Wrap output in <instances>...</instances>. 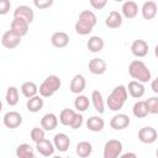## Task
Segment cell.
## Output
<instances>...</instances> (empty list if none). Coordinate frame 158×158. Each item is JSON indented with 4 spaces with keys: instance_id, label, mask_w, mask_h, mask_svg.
<instances>
[{
    "instance_id": "836d02e7",
    "label": "cell",
    "mask_w": 158,
    "mask_h": 158,
    "mask_svg": "<svg viewBox=\"0 0 158 158\" xmlns=\"http://www.w3.org/2000/svg\"><path fill=\"white\" fill-rule=\"evenodd\" d=\"M78 20H81V21H85L88 23H90L91 26H95L96 22H98V19H96V15L90 11V10H84L79 14V19Z\"/></svg>"
},
{
    "instance_id": "f6af8a7d",
    "label": "cell",
    "mask_w": 158,
    "mask_h": 158,
    "mask_svg": "<svg viewBox=\"0 0 158 158\" xmlns=\"http://www.w3.org/2000/svg\"><path fill=\"white\" fill-rule=\"evenodd\" d=\"M156 156L158 157V148H157V151H156Z\"/></svg>"
},
{
    "instance_id": "2e32d148",
    "label": "cell",
    "mask_w": 158,
    "mask_h": 158,
    "mask_svg": "<svg viewBox=\"0 0 158 158\" xmlns=\"http://www.w3.org/2000/svg\"><path fill=\"white\" fill-rule=\"evenodd\" d=\"M51 42L54 47L57 48H64L68 46L69 43V36L67 32H63V31H57L52 35L51 37Z\"/></svg>"
},
{
    "instance_id": "7c38bea8",
    "label": "cell",
    "mask_w": 158,
    "mask_h": 158,
    "mask_svg": "<svg viewBox=\"0 0 158 158\" xmlns=\"http://www.w3.org/2000/svg\"><path fill=\"white\" fill-rule=\"evenodd\" d=\"M53 144L56 147V149H58L59 152H67L69 146H70V139L69 137L63 133V132H59L57 135H54L53 137Z\"/></svg>"
},
{
    "instance_id": "484cf974",
    "label": "cell",
    "mask_w": 158,
    "mask_h": 158,
    "mask_svg": "<svg viewBox=\"0 0 158 158\" xmlns=\"http://www.w3.org/2000/svg\"><path fill=\"white\" fill-rule=\"evenodd\" d=\"M16 157H19V158H35V151L28 143H21L16 148Z\"/></svg>"
},
{
    "instance_id": "6da1fadb",
    "label": "cell",
    "mask_w": 158,
    "mask_h": 158,
    "mask_svg": "<svg viewBox=\"0 0 158 158\" xmlns=\"http://www.w3.org/2000/svg\"><path fill=\"white\" fill-rule=\"evenodd\" d=\"M127 96H128V91H127V88L125 85L115 86L112 89V91L110 93V95L107 96V100H106L107 107L111 111L121 110L123 107L126 100H127Z\"/></svg>"
},
{
    "instance_id": "74e56055",
    "label": "cell",
    "mask_w": 158,
    "mask_h": 158,
    "mask_svg": "<svg viewBox=\"0 0 158 158\" xmlns=\"http://www.w3.org/2000/svg\"><path fill=\"white\" fill-rule=\"evenodd\" d=\"M83 122H84L83 115L79 114V112H77V114H75V117H74V120H73V122H72V125H70V127H72L73 130H78V128L81 127Z\"/></svg>"
},
{
    "instance_id": "4dcf8cb0",
    "label": "cell",
    "mask_w": 158,
    "mask_h": 158,
    "mask_svg": "<svg viewBox=\"0 0 158 158\" xmlns=\"http://www.w3.org/2000/svg\"><path fill=\"white\" fill-rule=\"evenodd\" d=\"M5 100H6L7 105H10V106L17 105V102H19V89L16 86H9L7 90H6Z\"/></svg>"
},
{
    "instance_id": "4fadbf2b",
    "label": "cell",
    "mask_w": 158,
    "mask_h": 158,
    "mask_svg": "<svg viewBox=\"0 0 158 158\" xmlns=\"http://www.w3.org/2000/svg\"><path fill=\"white\" fill-rule=\"evenodd\" d=\"M157 12H158V6H157V4L154 1H151V0L149 1H146L142 5V7H141V14H142V17L144 20H152V19H154L156 15H157Z\"/></svg>"
},
{
    "instance_id": "60d3db41",
    "label": "cell",
    "mask_w": 158,
    "mask_h": 158,
    "mask_svg": "<svg viewBox=\"0 0 158 158\" xmlns=\"http://www.w3.org/2000/svg\"><path fill=\"white\" fill-rule=\"evenodd\" d=\"M151 89H152L156 94H158V77L151 83Z\"/></svg>"
},
{
    "instance_id": "9a60e30c",
    "label": "cell",
    "mask_w": 158,
    "mask_h": 158,
    "mask_svg": "<svg viewBox=\"0 0 158 158\" xmlns=\"http://www.w3.org/2000/svg\"><path fill=\"white\" fill-rule=\"evenodd\" d=\"M36 149L43 157H51V156L54 154L56 147H54V144L51 141H48V139L44 138V139H42V141H40V142L36 143Z\"/></svg>"
},
{
    "instance_id": "ba28073f",
    "label": "cell",
    "mask_w": 158,
    "mask_h": 158,
    "mask_svg": "<svg viewBox=\"0 0 158 158\" xmlns=\"http://www.w3.org/2000/svg\"><path fill=\"white\" fill-rule=\"evenodd\" d=\"M148 43L144 40H135L131 44V52L137 58H143L148 54Z\"/></svg>"
},
{
    "instance_id": "7bdbcfd3",
    "label": "cell",
    "mask_w": 158,
    "mask_h": 158,
    "mask_svg": "<svg viewBox=\"0 0 158 158\" xmlns=\"http://www.w3.org/2000/svg\"><path fill=\"white\" fill-rule=\"evenodd\" d=\"M154 56H156V57L158 58V44H157V46L154 47Z\"/></svg>"
},
{
    "instance_id": "4316f807",
    "label": "cell",
    "mask_w": 158,
    "mask_h": 158,
    "mask_svg": "<svg viewBox=\"0 0 158 158\" xmlns=\"http://www.w3.org/2000/svg\"><path fill=\"white\" fill-rule=\"evenodd\" d=\"M21 93L25 98L30 99L35 95H37L38 93V86L33 83V81H25L22 85H21Z\"/></svg>"
},
{
    "instance_id": "cb8c5ba5",
    "label": "cell",
    "mask_w": 158,
    "mask_h": 158,
    "mask_svg": "<svg viewBox=\"0 0 158 158\" xmlns=\"http://www.w3.org/2000/svg\"><path fill=\"white\" fill-rule=\"evenodd\" d=\"M104 46H105V42H104V40H102L101 37H99V36H91V37L88 40V42H86L88 49H89L90 52H93V53H99L100 51H102Z\"/></svg>"
},
{
    "instance_id": "5bb4252c",
    "label": "cell",
    "mask_w": 158,
    "mask_h": 158,
    "mask_svg": "<svg viewBox=\"0 0 158 158\" xmlns=\"http://www.w3.org/2000/svg\"><path fill=\"white\" fill-rule=\"evenodd\" d=\"M88 68H89L90 73H93L95 75H101L106 72V62L101 58H93L89 60Z\"/></svg>"
},
{
    "instance_id": "ac0fdd59",
    "label": "cell",
    "mask_w": 158,
    "mask_h": 158,
    "mask_svg": "<svg viewBox=\"0 0 158 158\" xmlns=\"http://www.w3.org/2000/svg\"><path fill=\"white\" fill-rule=\"evenodd\" d=\"M86 86V80L81 74H75L70 81L69 89L73 94H80Z\"/></svg>"
},
{
    "instance_id": "ab89813d",
    "label": "cell",
    "mask_w": 158,
    "mask_h": 158,
    "mask_svg": "<svg viewBox=\"0 0 158 158\" xmlns=\"http://www.w3.org/2000/svg\"><path fill=\"white\" fill-rule=\"evenodd\" d=\"M10 7H11L10 0H0V14L1 15H6L10 10Z\"/></svg>"
},
{
    "instance_id": "30bf717a",
    "label": "cell",
    "mask_w": 158,
    "mask_h": 158,
    "mask_svg": "<svg viewBox=\"0 0 158 158\" xmlns=\"http://www.w3.org/2000/svg\"><path fill=\"white\" fill-rule=\"evenodd\" d=\"M28 26H30V23L27 21H25L20 17H14V20L11 21V25H10V30L12 32H15L16 35H19L20 37H23L28 32Z\"/></svg>"
},
{
    "instance_id": "f35d334b",
    "label": "cell",
    "mask_w": 158,
    "mask_h": 158,
    "mask_svg": "<svg viewBox=\"0 0 158 158\" xmlns=\"http://www.w3.org/2000/svg\"><path fill=\"white\" fill-rule=\"evenodd\" d=\"M89 2H90V5H91L93 9H95V10H102L106 6L107 0H89Z\"/></svg>"
},
{
    "instance_id": "d6986e66",
    "label": "cell",
    "mask_w": 158,
    "mask_h": 158,
    "mask_svg": "<svg viewBox=\"0 0 158 158\" xmlns=\"http://www.w3.org/2000/svg\"><path fill=\"white\" fill-rule=\"evenodd\" d=\"M121 11L126 19H135L138 14V5L132 0H127L122 4Z\"/></svg>"
},
{
    "instance_id": "44dd1931",
    "label": "cell",
    "mask_w": 158,
    "mask_h": 158,
    "mask_svg": "<svg viewBox=\"0 0 158 158\" xmlns=\"http://www.w3.org/2000/svg\"><path fill=\"white\" fill-rule=\"evenodd\" d=\"M105 25L109 28H118L122 25V15L118 11H110L105 19Z\"/></svg>"
},
{
    "instance_id": "603a6c76",
    "label": "cell",
    "mask_w": 158,
    "mask_h": 158,
    "mask_svg": "<svg viewBox=\"0 0 158 158\" xmlns=\"http://www.w3.org/2000/svg\"><path fill=\"white\" fill-rule=\"evenodd\" d=\"M86 127L89 131H93V132H100L104 130L105 127V121L104 118H101L100 116H91L88 118L86 121Z\"/></svg>"
},
{
    "instance_id": "ffe728a7",
    "label": "cell",
    "mask_w": 158,
    "mask_h": 158,
    "mask_svg": "<svg viewBox=\"0 0 158 158\" xmlns=\"http://www.w3.org/2000/svg\"><path fill=\"white\" fill-rule=\"evenodd\" d=\"M58 126V117L53 112H48L43 115L41 118V127H43L46 131H53Z\"/></svg>"
},
{
    "instance_id": "b9f144b4",
    "label": "cell",
    "mask_w": 158,
    "mask_h": 158,
    "mask_svg": "<svg viewBox=\"0 0 158 158\" xmlns=\"http://www.w3.org/2000/svg\"><path fill=\"white\" fill-rule=\"evenodd\" d=\"M121 157L122 158H127V157H132V158H136L137 157V154L136 153H131V152H127V153H121Z\"/></svg>"
},
{
    "instance_id": "f1b7e54d",
    "label": "cell",
    "mask_w": 158,
    "mask_h": 158,
    "mask_svg": "<svg viewBox=\"0 0 158 158\" xmlns=\"http://www.w3.org/2000/svg\"><path fill=\"white\" fill-rule=\"evenodd\" d=\"M75 152H77V154H78L79 157L86 158V157H89V156L91 154V152H93V146H91V143L88 142V141H81V142H79V143L77 144Z\"/></svg>"
},
{
    "instance_id": "1f68e13d",
    "label": "cell",
    "mask_w": 158,
    "mask_h": 158,
    "mask_svg": "<svg viewBox=\"0 0 158 158\" xmlns=\"http://www.w3.org/2000/svg\"><path fill=\"white\" fill-rule=\"evenodd\" d=\"M90 105V101H89V98L85 96V95H78L74 100V107L78 112H84L88 110Z\"/></svg>"
},
{
    "instance_id": "f546056e",
    "label": "cell",
    "mask_w": 158,
    "mask_h": 158,
    "mask_svg": "<svg viewBox=\"0 0 158 158\" xmlns=\"http://www.w3.org/2000/svg\"><path fill=\"white\" fill-rule=\"evenodd\" d=\"M75 111L72 109H63L59 114V122L64 126H70L74 117H75Z\"/></svg>"
},
{
    "instance_id": "277c9868",
    "label": "cell",
    "mask_w": 158,
    "mask_h": 158,
    "mask_svg": "<svg viewBox=\"0 0 158 158\" xmlns=\"http://www.w3.org/2000/svg\"><path fill=\"white\" fill-rule=\"evenodd\" d=\"M122 143L118 139H109L104 146V158H117L122 153Z\"/></svg>"
},
{
    "instance_id": "9c48e42d",
    "label": "cell",
    "mask_w": 158,
    "mask_h": 158,
    "mask_svg": "<svg viewBox=\"0 0 158 158\" xmlns=\"http://www.w3.org/2000/svg\"><path fill=\"white\" fill-rule=\"evenodd\" d=\"M130 122H131V120L126 114H116L110 120V127L116 131H121V130H125L126 127H128Z\"/></svg>"
},
{
    "instance_id": "3957f363",
    "label": "cell",
    "mask_w": 158,
    "mask_h": 158,
    "mask_svg": "<svg viewBox=\"0 0 158 158\" xmlns=\"http://www.w3.org/2000/svg\"><path fill=\"white\" fill-rule=\"evenodd\" d=\"M60 85H62V81H60L59 77H57V75H48L42 81V84L40 85L38 93L43 98H49L56 91H58V89L60 88Z\"/></svg>"
},
{
    "instance_id": "d590c367",
    "label": "cell",
    "mask_w": 158,
    "mask_h": 158,
    "mask_svg": "<svg viewBox=\"0 0 158 158\" xmlns=\"http://www.w3.org/2000/svg\"><path fill=\"white\" fill-rule=\"evenodd\" d=\"M146 102H147L149 114L157 115V114H158V96H152V98L147 99Z\"/></svg>"
},
{
    "instance_id": "7a4b0ae2",
    "label": "cell",
    "mask_w": 158,
    "mask_h": 158,
    "mask_svg": "<svg viewBox=\"0 0 158 158\" xmlns=\"http://www.w3.org/2000/svg\"><path fill=\"white\" fill-rule=\"evenodd\" d=\"M128 74L135 80L141 83H147L151 80V70L146 65V63L141 59H135L128 65Z\"/></svg>"
},
{
    "instance_id": "5b68a950",
    "label": "cell",
    "mask_w": 158,
    "mask_h": 158,
    "mask_svg": "<svg viewBox=\"0 0 158 158\" xmlns=\"http://www.w3.org/2000/svg\"><path fill=\"white\" fill-rule=\"evenodd\" d=\"M2 122L7 128H11V130L12 128H17L22 123V116L17 111H9V112H6L4 115Z\"/></svg>"
},
{
    "instance_id": "52a82bcc",
    "label": "cell",
    "mask_w": 158,
    "mask_h": 158,
    "mask_svg": "<svg viewBox=\"0 0 158 158\" xmlns=\"http://www.w3.org/2000/svg\"><path fill=\"white\" fill-rule=\"evenodd\" d=\"M157 137H158V133H157L156 128H153V127H151V126L142 127V128L138 131V139H139L142 143L151 144V143H153V142L157 141Z\"/></svg>"
},
{
    "instance_id": "83f0119b",
    "label": "cell",
    "mask_w": 158,
    "mask_h": 158,
    "mask_svg": "<svg viewBox=\"0 0 158 158\" xmlns=\"http://www.w3.org/2000/svg\"><path fill=\"white\" fill-rule=\"evenodd\" d=\"M132 112H133V115H135L137 118H143V117H146V116L149 114L147 102H146V101H137V102H135V105H133V107H132Z\"/></svg>"
},
{
    "instance_id": "d4e9b609",
    "label": "cell",
    "mask_w": 158,
    "mask_h": 158,
    "mask_svg": "<svg viewBox=\"0 0 158 158\" xmlns=\"http://www.w3.org/2000/svg\"><path fill=\"white\" fill-rule=\"evenodd\" d=\"M91 102L94 105V109L99 114H104L105 112L104 99H102V95H101V93L99 90H93V93H91Z\"/></svg>"
},
{
    "instance_id": "7402d4cb",
    "label": "cell",
    "mask_w": 158,
    "mask_h": 158,
    "mask_svg": "<svg viewBox=\"0 0 158 158\" xmlns=\"http://www.w3.org/2000/svg\"><path fill=\"white\" fill-rule=\"evenodd\" d=\"M42 98H43V96H41V95H35V96L30 98V99L27 100V104H26L27 110H28L30 112H33V114L41 111L42 107H43V105H44Z\"/></svg>"
},
{
    "instance_id": "8992f818",
    "label": "cell",
    "mask_w": 158,
    "mask_h": 158,
    "mask_svg": "<svg viewBox=\"0 0 158 158\" xmlns=\"http://www.w3.org/2000/svg\"><path fill=\"white\" fill-rule=\"evenodd\" d=\"M21 43V37L12 32L11 30L6 31L1 37V44L7 49H14Z\"/></svg>"
},
{
    "instance_id": "ee69618b",
    "label": "cell",
    "mask_w": 158,
    "mask_h": 158,
    "mask_svg": "<svg viewBox=\"0 0 158 158\" xmlns=\"http://www.w3.org/2000/svg\"><path fill=\"white\" fill-rule=\"evenodd\" d=\"M116 2H125V1H127V0H115Z\"/></svg>"
},
{
    "instance_id": "e0dca14e",
    "label": "cell",
    "mask_w": 158,
    "mask_h": 158,
    "mask_svg": "<svg viewBox=\"0 0 158 158\" xmlns=\"http://www.w3.org/2000/svg\"><path fill=\"white\" fill-rule=\"evenodd\" d=\"M127 91H128V94H130L132 98L139 99V98H142V96L144 95V91H146V90H144L143 83H141V81H138V80H131V81L128 83Z\"/></svg>"
},
{
    "instance_id": "8d00e7d4",
    "label": "cell",
    "mask_w": 158,
    "mask_h": 158,
    "mask_svg": "<svg viewBox=\"0 0 158 158\" xmlns=\"http://www.w3.org/2000/svg\"><path fill=\"white\" fill-rule=\"evenodd\" d=\"M53 1L54 0H33V4L37 9L40 10H44V9H48L53 5Z\"/></svg>"
},
{
    "instance_id": "8fae6325",
    "label": "cell",
    "mask_w": 158,
    "mask_h": 158,
    "mask_svg": "<svg viewBox=\"0 0 158 158\" xmlns=\"http://www.w3.org/2000/svg\"><path fill=\"white\" fill-rule=\"evenodd\" d=\"M14 17H20L25 21H27L28 23H31L35 19V14H33V10L27 6V5H20L15 9L14 11Z\"/></svg>"
},
{
    "instance_id": "e575fe53",
    "label": "cell",
    "mask_w": 158,
    "mask_h": 158,
    "mask_svg": "<svg viewBox=\"0 0 158 158\" xmlns=\"http://www.w3.org/2000/svg\"><path fill=\"white\" fill-rule=\"evenodd\" d=\"M44 128L43 127H33L32 130H31V132H30V137H31V139L35 142V143H37V142H40V141H42V139H44Z\"/></svg>"
},
{
    "instance_id": "d6a6232c",
    "label": "cell",
    "mask_w": 158,
    "mask_h": 158,
    "mask_svg": "<svg viewBox=\"0 0 158 158\" xmlns=\"http://www.w3.org/2000/svg\"><path fill=\"white\" fill-rule=\"evenodd\" d=\"M93 28H94V26H91L90 23H88V22H85V21H81V20H78V21L75 22V26H74L75 32H77L78 35H80V36H86V35H89V33L93 31Z\"/></svg>"
}]
</instances>
